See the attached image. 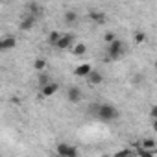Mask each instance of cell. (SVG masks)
<instances>
[{
    "instance_id": "obj_19",
    "label": "cell",
    "mask_w": 157,
    "mask_h": 157,
    "mask_svg": "<svg viewBox=\"0 0 157 157\" xmlns=\"http://www.w3.org/2000/svg\"><path fill=\"white\" fill-rule=\"evenodd\" d=\"M113 157H133V151L126 148V150H120V151H117Z\"/></svg>"
},
{
    "instance_id": "obj_11",
    "label": "cell",
    "mask_w": 157,
    "mask_h": 157,
    "mask_svg": "<svg viewBox=\"0 0 157 157\" xmlns=\"http://www.w3.org/2000/svg\"><path fill=\"white\" fill-rule=\"evenodd\" d=\"M89 19L96 24H104L105 22V15L102 11H89Z\"/></svg>"
},
{
    "instance_id": "obj_10",
    "label": "cell",
    "mask_w": 157,
    "mask_h": 157,
    "mask_svg": "<svg viewBox=\"0 0 157 157\" xmlns=\"http://www.w3.org/2000/svg\"><path fill=\"white\" fill-rule=\"evenodd\" d=\"M15 44H17V39L15 37H4L2 41H0V50H11V48H15Z\"/></svg>"
},
{
    "instance_id": "obj_15",
    "label": "cell",
    "mask_w": 157,
    "mask_h": 157,
    "mask_svg": "<svg viewBox=\"0 0 157 157\" xmlns=\"http://www.w3.org/2000/svg\"><path fill=\"white\" fill-rule=\"evenodd\" d=\"M41 13H43L41 6H37V4H30V6H28V15H33V17L37 19V17H39Z\"/></svg>"
},
{
    "instance_id": "obj_7",
    "label": "cell",
    "mask_w": 157,
    "mask_h": 157,
    "mask_svg": "<svg viewBox=\"0 0 157 157\" xmlns=\"http://www.w3.org/2000/svg\"><path fill=\"white\" fill-rule=\"evenodd\" d=\"M33 26H35V17H33V15H24V19H22L21 24H19V28H21L22 32H30Z\"/></svg>"
},
{
    "instance_id": "obj_24",
    "label": "cell",
    "mask_w": 157,
    "mask_h": 157,
    "mask_svg": "<svg viewBox=\"0 0 157 157\" xmlns=\"http://www.w3.org/2000/svg\"><path fill=\"white\" fill-rule=\"evenodd\" d=\"M151 128H153V131H157V120H153V124H151Z\"/></svg>"
},
{
    "instance_id": "obj_14",
    "label": "cell",
    "mask_w": 157,
    "mask_h": 157,
    "mask_svg": "<svg viewBox=\"0 0 157 157\" xmlns=\"http://www.w3.org/2000/svg\"><path fill=\"white\" fill-rule=\"evenodd\" d=\"M33 68L41 74V72H44L46 70V59L44 57H37L35 61H33Z\"/></svg>"
},
{
    "instance_id": "obj_23",
    "label": "cell",
    "mask_w": 157,
    "mask_h": 157,
    "mask_svg": "<svg viewBox=\"0 0 157 157\" xmlns=\"http://www.w3.org/2000/svg\"><path fill=\"white\" fill-rule=\"evenodd\" d=\"M150 117H151V120H157V105H153L150 109Z\"/></svg>"
},
{
    "instance_id": "obj_8",
    "label": "cell",
    "mask_w": 157,
    "mask_h": 157,
    "mask_svg": "<svg viewBox=\"0 0 157 157\" xmlns=\"http://www.w3.org/2000/svg\"><path fill=\"white\" fill-rule=\"evenodd\" d=\"M87 83H89V85H100V83H104V74L98 72V70H93V72L87 76Z\"/></svg>"
},
{
    "instance_id": "obj_4",
    "label": "cell",
    "mask_w": 157,
    "mask_h": 157,
    "mask_svg": "<svg viewBox=\"0 0 157 157\" xmlns=\"http://www.w3.org/2000/svg\"><path fill=\"white\" fill-rule=\"evenodd\" d=\"M74 44H76V39H74V35H72V33H63L56 48H59V50H67V48H72Z\"/></svg>"
},
{
    "instance_id": "obj_9",
    "label": "cell",
    "mask_w": 157,
    "mask_h": 157,
    "mask_svg": "<svg viewBox=\"0 0 157 157\" xmlns=\"http://www.w3.org/2000/svg\"><path fill=\"white\" fill-rule=\"evenodd\" d=\"M59 91V85L57 83H48V85H44V87H41V94L43 96H52V94H56Z\"/></svg>"
},
{
    "instance_id": "obj_20",
    "label": "cell",
    "mask_w": 157,
    "mask_h": 157,
    "mask_svg": "<svg viewBox=\"0 0 157 157\" xmlns=\"http://www.w3.org/2000/svg\"><path fill=\"white\" fill-rule=\"evenodd\" d=\"M137 153H139V157H153V153L150 151V150H144V148H137Z\"/></svg>"
},
{
    "instance_id": "obj_22",
    "label": "cell",
    "mask_w": 157,
    "mask_h": 157,
    "mask_svg": "<svg viewBox=\"0 0 157 157\" xmlns=\"http://www.w3.org/2000/svg\"><path fill=\"white\" fill-rule=\"evenodd\" d=\"M104 41H105L107 44H111V43H115V41H117V37H115V33H111V32H109V33H105V35H104Z\"/></svg>"
},
{
    "instance_id": "obj_6",
    "label": "cell",
    "mask_w": 157,
    "mask_h": 157,
    "mask_svg": "<svg viewBox=\"0 0 157 157\" xmlns=\"http://www.w3.org/2000/svg\"><path fill=\"white\" fill-rule=\"evenodd\" d=\"M91 72H93V67L89 63H82L74 68V76H78V78H87Z\"/></svg>"
},
{
    "instance_id": "obj_12",
    "label": "cell",
    "mask_w": 157,
    "mask_h": 157,
    "mask_svg": "<svg viewBox=\"0 0 157 157\" xmlns=\"http://www.w3.org/2000/svg\"><path fill=\"white\" fill-rule=\"evenodd\" d=\"M70 50H72V54H74V56L82 57V56H85V52H87V46H85L83 43H76V44H74Z\"/></svg>"
},
{
    "instance_id": "obj_5",
    "label": "cell",
    "mask_w": 157,
    "mask_h": 157,
    "mask_svg": "<svg viewBox=\"0 0 157 157\" xmlns=\"http://www.w3.org/2000/svg\"><path fill=\"white\" fill-rule=\"evenodd\" d=\"M67 98H68L70 104H80L82 98H83V93H82L80 87H70V89L67 91Z\"/></svg>"
},
{
    "instance_id": "obj_13",
    "label": "cell",
    "mask_w": 157,
    "mask_h": 157,
    "mask_svg": "<svg viewBox=\"0 0 157 157\" xmlns=\"http://www.w3.org/2000/svg\"><path fill=\"white\" fill-rule=\"evenodd\" d=\"M61 35H63V33H59V30L50 32V33H48V44L57 46V43H59V39H61Z\"/></svg>"
},
{
    "instance_id": "obj_17",
    "label": "cell",
    "mask_w": 157,
    "mask_h": 157,
    "mask_svg": "<svg viewBox=\"0 0 157 157\" xmlns=\"http://www.w3.org/2000/svg\"><path fill=\"white\" fill-rule=\"evenodd\" d=\"M140 148H144V150H153V148H155V140H153V139H144V140L140 142Z\"/></svg>"
},
{
    "instance_id": "obj_21",
    "label": "cell",
    "mask_w": 157,
    "mask_h": 157,
    "mask_svg": "<svg viewBox=\"0 0 157 157\" xmlns=\"http://www.w3.org/2000/svg\"><path fill=\"white\" fill-rule=\"evenodd\" d=\"M144 41H146V35H144L142 32H137V33H135V43H137V44H142Z\"/></svg>"
},
{
    "instance_id": "obj_18",
    "label": "cell",
    "mask_w": 157,
    "mask_h": 157,
    "mask_svg": "<svg viewBox=\"0 0 157 157\" xmlns=\"http://www.w3.org/2000/svg\"><path fill=\"white\" fill-rule=\"evenodd\" d=\"M48 83H52L50 78H48V74H46V72H41V74H39V85L44 87V85H48Z\"/></svg>"
},
{
    "instance_id": "obj_16",
    "label": "cell",
    "mask_w": 157,
    "mask_h": 157,
    "mask_svg": "<svg viewBox=\"0 0 157 157\" xmlns=\"http://www.w3.org/2000/svg\"><path fill=\"white\" fill-rule=\"evenodd\" d=\"M65 21H67V24L76 22V21H78V13H76V11H72V10H68V11L65 13Z\"/></svg>"
},
{
    "instance_id": "obj_3",
    "label": "cell",
    "mask_w": 157,
    "mask_h": 157,
    "mask_svg": "<svg viewBox=\"0 0 157 157\" xmlns=\"http://www.w3.org/2000/svg\"><path fill=\"white\" fill-rule=\"evenodd\" d=\"M56 151H57L59 157H78V150L72 144H67V142H59L56 146Z\"/></svg>"
},
{
    "instance_id": "obj_25",
    "label": "cell",
    "mask_w": 157,
    "mask_h": 157,
    "mask_svg": "<svg viewBox=\"0 0 157 157\" xmlns=\"http://www.w3.org/2000/svg\"><path fill=\"white\" fill-rule=\"evenodd\" d=\"M155 68H157V63H155Z\"/></svg>"
},
{
    "instance_id": "obj_2",
    "label": "cell",
    "mask_w": 157,
    "mask_h": 157,
    "mask_svg": "<svg viewBox=\"0 0 157 157\" xmlns=\"http://www.w3.org/2000/svg\"><path fill=\"white\" fill-rule=\"evenodd\" d=\"M124 56V43L122 41H115L111 44H107V61H115V59H120Z\"/></svg>"
},
{
    "instance_id": "obj_1",
    "label": "cell",
    "mask_w": 157,
    "mask_h": 157,
    "mask_svg": "<svg viewBox=\"0 0 157 157\" xmlns=\"http://www.w3.org/2000/svg\"><path fill=\"white\" fill-rule=\"evenodd\" d=\"M96 117H98L100 120H104V122H113V120L118 118V111H117V107H113L111 104H100V107H98V111H96Z\"/></svg>"
}]
</instances>
